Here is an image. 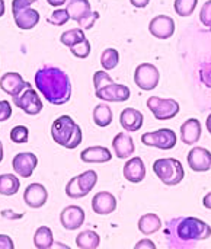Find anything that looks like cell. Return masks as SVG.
<instances>
[{
    "mask_svg": "<svg viewBox=\"0 0 211 249\" xmlns=\"http://www.w3.org/2000/svg\"><path fill=\"white\" fill-rule=\"evenodd\" d=\"M130 3L137 9H144L150 3V0H130Z\"/></svg>",
    "mask_w": 211,
    "mask_h": 249,
    "instance_id": "ee69618b",
    "label": "cell"
},
{
    "mask_svg": "<svg viewBox=\"0 0 211 249\" xmlns=\"http://www.w3.org/2000/svg\"><path fill=\"white\" fill-rule=\"evenodd\" d=\"M143 121H144V115L139 109H134V108H125L120 114L121 127L128 133L139 131L143 127Z\"/></svg>",
    "mask_w": 211,
    "mask_h": 249,
    "instance_id": "d6986e66",
    "label": "cell"
},
{
    "mask_svg": "<svg viewBox=\"0 0 211 249\" xmlns=\"http://www.w3.org/2000/svg\"><path fill=\"white\" fill-rule=\"evenodd\" d=\"M137 228L144 236H150V235L158 233L162 229V220H160V217L158 214L147 213V214H144V216H141L139 219Z\"/></svg>",
    "mask_w": 211,
    "mask_h": 249,
    "instance_id": "603a6c76",
    "label": "cell"
},
{
    "mask_svg": "<svg viewBox=\"0 0 211 249\" xmlns=\"http://www.w3.org/2000/svg\"><path fill=\"white\" fill-rule=\"evenodd\" d=\"M160 80L158 67L152 63H141L134 70V82L141 90H153Z\"/></svg>",
    "mask_w": 211,
    "mask_h": 249,
    "instance_id": "52a82bcc",
    "label": "cell"
},
{
    "mask_svg": "<svg viewBox=\"0 0 211 249\" xmlns=\"http://www.w3.org/2000/svg\"><path fill=\"white\" fill-rule=\"evenodd\" d=\"M34 245L38 249H50L54 245L53 231L48 226H39L34 235Z\"/></svg>",
    "mask_w": 211,
    "mask_h": 249,
    "instance_id": "484cf974",
    "label": "cell"
},
{
    "mask_svg": "<svg viewBox=\"0 0 211 249\" xmlns=\"http://www.w3.org/2000/svg\"><path fill=\"white\" fill-rule=\"evenodd\" d=\"M112 82H114L112 77H111L105 70H99V71H96V73L93 74L95 90H98V89H101V88H104V86H106V85H109V83H112Z\"/></svg>",
    "mask_w": 211,
    "mask_h": 249,
    "instance_id": "d590c367",
    "label": "cell"
},
{
    "mask_svg": "<svg viewBox=\"0 0 211 249\" xmlns=\"http://www.w3.org/2000/svg\"><path fill=\"white\" fill-rule=\"evenodd\" d=\"M153 172L165 185H169V187L181 184L185 177L182 163L175 158L158 159L153 163Z\"/></svg>",
    "mask_w": 211,
    "mask_h": 249,
    "instance_id": "277c9868",
    "label": "cell"
},
{
    "mask_svg": "<svg viewBox=\"0 0 211 249\" xmlns=\"http://www.w3.org/2000/svg\"><path fill=\"white\" fill-rule=\"evenodd\" d=\"M166 238L169 248H194L197 242L211 236V228L197 217H178L166 225Z\"/></svg>",
    "mask_w": 211,
    "mask_h": 249,
    "instance_id": "6da1fadb",
    "label": "cell"
},
{
    "mask_svg": "<svg viewBox=\"0 0 211 249\" xmlns=\"http://www.w3.org/2000/svg\"><path fill=\"white\" fill-rule=\"evenodd\" d=\"M96 98L105 101V102H125L130 99V89L125 85L121 83H109L98 90H95Z\"/></svg>",
    "mask_w": 211,
    "mask_h": 249,
    "instance_id": "8fae6325",
    "label": "cell"
},
{
    "mask_svg": "<svg viewBox=\"0 0 211 249\" xmlns=\"http://www.w3.org/2000/svg\"><path fill=\"white\" fill-rule=\"evenodd\" d=\"M29 83H26L23 80V77L19 74V73H15V71H9V73H4L1 77H0V89L7 93L9 96L15 98L18 95H20L23 92V89L28 86Z\"/></svg>",
    "mask_w": 211,
    "mask_h": 249,
    "instance_id": "5bb4252c",
    "label": "cell"
},
{
    "mask_svg": "<svg viewBox=\"0 0 211 249\" xmlns=\"http://www.w3.org/2000/svg\"><path fill=\"white\" fill-rule=\"evenodd\" d=\"M200 77H201V82L207 86L211 88V63H207L201 67L200 70Z\"/></svg>",
    "mask_w": 211,
    "mask_h": 249,
    "instance_id": "ab89813d",
    "label": "cell"
},
{
    "mask_svg": "<svg viewBox=\"0 0 211 249\" xmlns=\"http://www.w3.org/2000/svg\"><path fill=\"white\" fill-rule=\"evenodd\" d=\"M85 222V212L79 206H67L60 213V223L66 231H76Z\"/></svg>",
    "mask_w": 211,
    "mask_h": 249,
    "instance_id": "7c38bea8",
    "label": "cell"
},
{
    "mask_svg": "<svg viewBox=\"0 0 211 249\" xmlns=\"http://www.w3.org/2000/svg\"><path fill=\"white\" fill-rule=\"evenodd\" d=\"M10 140L15 144H25L29 140V130L25 125H16L10 130Z\"/></svg>",
    "mask_w": 211,
    "mask_h": 249,
    "instance_id": "836d02e7",
    "label": "cell"
},
{
    "mask_svg": "<svg viewBox=\"0 0 211 249\" xmlns=\"http://www.w3.org/2000/svg\"><path fill=\"white\" fill-rule=\"evenodd\" d=\"M181 139L184 144H197L201 139V123L197 118H190L181 125Z\"/></svg>",
    "mask_w": 211,
    "mask_h": 249,
    "instance_id": "44dd1931",
    "label": "cell"
},
{
    "mask_svg": "<svg viewBox=\"0 0 211 249\" xmlns=\"http://www.w3.org/2000/svg\"><path fill=\"white\" fill-rule=\"evenodd\" d=\"M36 0H13L12 1V13L18 12V10H22L25 7H32V4Z\"/></svg>",
    "mask_w": 211,
    "mask_h": 249,
    "instance_id": "60d3db41",
    "label": "cell"
},
{
    "mask_svg": "<svg viewBox=\"0 0 211 249\" xmlns=\"http://www.w3.org/2000/svg\"><path fill=\"white\" fill-rule=\"evenodd\" d=\"M206 125H207V130H209V133L211 134V114L207 117V121H206Z\"/></svg>",
    "mask_w": 211,
    "mask_h": 249,
    "instance_id": "c3c4849f",
    "label": "cell"
},
{
    "mask_svg": "<svg viewBox=\"0 0 211 249\" xmlns=\"http://www.w3.org/2000/svg\"><path fill=\"white\" fill-rule=\"evenodd\" d=\"M93 123L98 127H108L112 123V109L106 104H98L93 109Z\"/></svg>",
    "mask_w": 211,
    "mask_h": 249,
    "instance_id": "f1b7e54d",
    "label": "cell"
},
{
    "mask_svg": "<svg viewBox=\"0 0 211 249\" xmlns=\"http://www.w3.org/2000/svg\"><path fill=\"white\" fill-rule=\"evenodd\" d=\"M35 86L53 105H64L71 98L70 77L55 66H42L35 73Z\"/></svg>",
    "mask_w": 211,
    "mask_h": 249,
    "instance_id": "7a4b0ae2",
    "label": "cell"
},
{
    "mask_svg": "<svg viewBox=\"0 0 211 249\" xmlns=\"http://www.w3.org/2000/svg\"><path fill=\"white\" fill-rule=\"evenodd\" d=\"M197 4H198V0H175L174 9L179 16L187 18L194 13V10L197 9Z\"/></svg>",
    "mask_w": 211,
    "mask_h": 249,
    "instance_id": "1f68e13d",
    "label": "cell"
},
{
    "mask_svg": "<svg viewBox=\"0 0 211 249\" xmlns=\"http://www.w3.org/2000/svg\"><path fill=\"white\" fill-rule=\"evenodd\" d=\"M12 15H13V20H15L16 26L22 31H28V29L35 28L41 19L39 12L35 10L34 7H25V9L18 10Z\"/></svg>",
    "mask_w": 211,
    "mask_h": 249,
    "instance_id": "e0dca14e",
    "label": "cell"
},
{
    "mask_svg": "<svg viewBox=\"0 0 211 249\" xmlns=\"http://www.w3.org/2000/svg\"><path fill=\"white\" fill-rule=\"evenodd\" d=\"M92 210L99 216H108L117 210V198L109 191H99L93 196Z\"/></svg>",
    "mask_w": 211,
    "mask_h": 249,
    "instance_id": "9a60e30c",
    "label": "cell"
},
{
    "mask_svg": "<svg viewBox=\"0 0 211 249\" xmlns=\"http://www.w3.org/2000/svg\"><path fill=\"white\" fill-rule=\"evenodd\" d=\"M86 38L85 31L82 28H73V29H67L60 35V42L66 47H73L74 44L83 41Z\"/></svg>",
    "mask_w": 211,
    "mask_h": 249,
    "instance_id": "f546056e",
    "label": "cell"
},
{
    "mask_svg": "<svg viewBox=\"0 0 211 249\" xmlns=\"http://www.w3.org/2000/svg\"><path fill=\"white\" fill-rule=\"evenodd\" d=\"M149 32L158 39H169L175 34V20L168 15H158L150 20Z\"/></svg>",
    "mask_w": 211,
    "mask_h": 249,
    "instance_id": "9c48e42d",
    "label": "cell"
},
{
    "mask_svg": "<svg viewBox=\"0 0 211 249\" xmlns=\"http://www.w3.org/2000/svg\"><path fill=\"white\" fill-rule=\"evenodd\" d=\"M99 19V12L98 10H90L83 19H80L77 23H79V28H82L83 31L85 29H90L93 28V25L96 23V20Z\"/></svg>",
    "mask_w": 211,
    "mask_h": 249,
    "instance_id": "8d00e7d4",
    "label": "cell"
},
{
    "mask_svg": "<svg viewBox=\"0 0 211 249\" xmlns=\"http://www.w3.org/2000/svg\"><path fill=\"white\" fill-rule=\"evenodd\" d=\"M76 182H77V187L82 193V197H86L93 188L95 185L98 184V174L95 171H85L82 172L80 175L76 177Z\"/></svg>",
    "mask_w": 211,
    "mask_h": 249,
    "instance_id": "d4e9b609",
    "label": "cell"
},
{
    "mask_svg": "<svg viewBox=\"0 0 211 249\" xmlns=\"http://www.w3.org/2000/svg\"><path fill=\"white\" fill-rule=\"evenodd\" d=\"M203 204H204V207L206 209H209L211 210V191L204 197V200H203Z\"/></svg>",
    "mask_w": 211,
    "mask_h": 249,
    "instance_id": "bcb514c9",
    "label": "cell"
},
{
    "mask_svg": "<svg viewBox=\"0 0 211 249\" xmlns=\"http://www.w3.org/2000/svg\"><path fill=\"white\" fill-rule=\"evenodd\" d=\"M136 249H156V245H155V242H152L150 239H143V241H140V242H137L136 244Z\"/></svg>",
    "mask_w": 211,
    "mask_h": 249,
    "instance_id": "7bdbcfd3",
    "label": "cell"
},
{
    "mask_svg": "<svg viewBox=\"0 0 211 249\" xmlns=\"http://www.w3.org/2000/svg\"><path fill=\"white\" fill-rule=\"evenodd\" d=\"M112 149L120 159H128L133 156L136 147H134V140L128 133H118L114 140H112Z\"/></svg>",
    "mask_w": 211,
    "mask_h": 249,
    "instance_id": "ffe728a7",
    "label": "cell"
},
{
    "mask_svg": "<svg viewBox=\"0 0 211 249\" xmlns=\"http://www.w3.org/2000/svg\"><path fill=\"white\" fill-rule=\"evenodd\" d=\"M70 51L77 58H88L90 55V42L85 38L83 41H80V42L74 44L73 47H70Z\"/></svg>",
    "mask_w": 211,
    "mask_h": 249,
    "instance_id": "e575fe53",
    "label": "cell"
},
{
    "mask_svg": "<svg viewBox=\"0 0 211 249\" xmlns=\"http://www.w3.org/2000/svg\"><path fill=\"white\" fill-rule=\"evenodd\" d=\"M3 160V143L0 142V162Z\"/></svg>",
    "mask_w": 211,
    "mask_h": 249,
    "instance_id": "681fc988",
    "label": "cell"
},
{
    "mask_svg": "<svg viewBox=\"0 0 211 249\" xmlns=\"http://www.w3.org/2000/svg\"><path fill=\"white\" fill-rule=\"evenodd\" d=\"M66 9H67L69 18L74 22H79L92 10L89 0H69L66 4Z\"/></svg>",
    "mask_w": 211,
    "mask_h": 249,
    "instance_id": "cb8c5ba5",
    "label": "cell"
},
{
    "mask_svg": "<svg viewBox=\"0 0 211 249\" xmlns=\"http://www.w3.org/2000/svg\"><path fill=\"white\" fill-rule=\"evenodd\" d=\"M188 166L194 172H207L211 168V152L204 147H194L188 153Z\"/></svg>",
    "mask_w": 211,
    "mask_h": 249,
    "instance_id": "2e32d148",
    "label": "cell"
},
{
    "mask_svg": "<svg viewBox=\"0 0 211 249\" xmlns=\"http://www.w3.org/2000/svg\"><path fill=\"white\" fill-rule=\"evenodd\" d=\"M12 117V105L9 101H0V123L7 121Z\"/></svg>",
    "mask_w": 211,
    "mask_h": 249,
    "instance_id": "f35d334b",
    "label": "cell"
},
{
    "mask_svg": "<svg viewBox=\"0 0 211 249\" xmlns=\"http://www.w3.org/2000/svg\"><path fill=\"white\" fill-rule=\"evenodd\" d=\"M51 137L64 149H76L83 140V133L70 115H61L51 124Z\"/></svg>",
    "mask_w": 211,
    "mask_h": 249,
    "instance_id": "3957f363",
    "label": "cell"
},
{
    "mask_svg": "<svg viewBox=\"0 0 211 249\" xmlns=\"http://www.w3.org/2000/svg\"><path fill=\"white\" fill-rule=\"evenodd\" d=\"M200 20L203 22L204 26L211 28V0H207L200 12Z\"/></svg>",
    "mask_w": 211,
    "mask_h": 249,
    "instance_id": "74e56055",
    "label": "cell"
},
{
    "mask_svg": "<svg viewBox=\"0 0 211 249\" xmlns=\"http://www.w3.org/2000/svg\"><path fill=\"white\" fill-rule=\"evenodd\" d=\"M124 177L128 182L139 184L146 178V165L141 158L134 156L130 158L128 162L124 165Z\"/></svg>",
    "mask_w": 211,
    "mask_h": 249,
    "instance_id": "ac0fdd59",
    "label": "cell"
},
{
    "mask_svg": "<svg viewBox=\"0 0 211 249\" xmlns=\"http://www.w3.org/2000/svg\"><path fill=\"white\" fill-rule=\"evenodd\" d=\"M141 143L160 150H171L176 146V134L171 128H160L158 131H149L141 136Z\"/></svg>",
    "mask_w": 211,
    "mask_h": 249,
    "instance_id": "8992f818",
    "label": "cell"
},
{
    "mask_svg": "<svg viewBox=\"0 0 211 249\" xmlns=\"http://www.w3.org/2000/svg\"><path fill=\"white\" fill-rule=\"evenodd\" d=\"M36 166H38V158L35 153L31 152H20L12 159L13 171L22 178H29Z\"/></svg>",
    "mask_w": 211,
    "mask_h": 249,
    "instance_id": "30bf717a",
    "label": "cell"
},
{
    "mask_svg": "<svg viewBox=\"0 0 211 249\" xmlns=\"http://www.w3.org/2000/svg\"><path fill=\"white\" fill-rule=\"evenodd\" d=\"M6 12V4H4V0H0V18L4 15Z\"/></svg>",
    "mask_w": 211,
    "mask_h": 249,
    "instance_id": "7dc6e473",
    "label": "cell"
},
{
    "mask_svg": "<svg viewBox=\"0 0 211 249\" xmlns=\"http://www.w3.org/2000/svg\"><path fill=\"white\" fill-rule=\"evenodd\" d=\"M13 241L7 235H0V249H13Z\"/></svg>",
    "mask_w": 211,
    "mask_h": 249,
    "instance_id": "b9f144b4",
    "label": "cell"
},
{
    "mask_svg": "<svg viewBox=\"0 0 211 249\" xmlns=\"http://www.w3.org/2000/svg\"><path fill=\"white\" fill-rule=\"evenodd\" d=\"M70 20L69 18V13H67V9H61V7H57L48 18H47V22L50 25H54V26H63L66 25L67 22Z\"/></svg>",
    "mask_w": 211,
    "mask_h": 249,
    "instance_id": "d6a6232c",
    "label": "cell"
},
{
    "mask_svg": "<svg viewBox=\"0 0 211 249\" xmlns=\"http://www.w3.org/2000/svg\"><path fill=\"white\" fill-rule=\"evenodd\" d=\"M111 159H112L111 150L102 146L88 147L80 153V160L85 163H106Z\"/></svg>",
    "mask_w": 211,
    "mask_h": 249,
    "instance_id": "7402d4cb",
    "label": "cell"
},
{
    "mask_svg": "<svg viewBox=\"0 0 211 249\" xmlns=\"http://www.w3.org/2000/svg\"><path fill=\"white\" fill-rule=\"evenodd\" d=\"M20 188V181L13 174L0 175V194L1 196H15Z\"/></svg>",
    "mask_w": 211,
    "mask_h": 249,
    "instance_id": "83f0119b",
    "label": "cell"
},
{
    "mask_svg": "<svg viewBox=\"0 0 211 249\" xmlns=\"http://www.w3.org/2000/svg\"><path fill=\"white\" fill-rule=\"evenodd\" d=\"M101 244V238L96 232L88 229L76 236V245L80 249H96Z\"/></svg>",
    "mask_w": 211,
    "mask_h": 249,
    "instance_id": "4316f807",
    "label": "cell"
},
{
    "mask_svg": "<svg viewBox=\"0 0 211 249\" xmlns=\"http://www.w3.org/2000/svg\"><path fill=\"white\" fill-rule=\"evenodd\" d=\"M12 99H13V104L28 115H38L44 107L39 95L29 85L26 86V89H23V92L20 95H18Z\"/></svg>",
    "mask_w": 211,
    "mask_h": 249,
    "instance_id": "ba28073f",
    "label": "cell"
},
{
    "mask_svg": "<svg viewBox=\"0 0 211 249\" xmlns=\"http://www.w3.org/2000/svg\"><path fill=\"white\" fill-rule=\"evenodd\" d=\"M47 3L53 7H61L63 4L67 3V0H47Z\"/></svg>",
    "mask_w": 211,
    "mask_h": 249,
    "instance_id": "f6af8a7d",
    "label": "cell"
},
{
    "mask_svg": "<svg viewBox=\"0 0 211 249\" xmlns=\"http://www.w3.org/2000/svg\"><path fill=\"white\" fill-rule=\"evenodd\" d=\"M147 107L159 121H168L175 118L179 114V102L171 98H159V96H150L147 99Z\"/></svg>",
    "mask_w": 211,
    "mask_h": 249,
    "instance_id": "5b68a950",
    "label": "cell"
},
{
    "mask_svg": "<svg viewBox=\"0 0 211 249\" xmlns=\"http://www.w3.org/2000/svg\"><path fill=\"white\" fill-rule=\"evenodd\" d=\"M120 63V53L115 48H106L101 54V66L104 70H112Z\"/></svg>",
    "mask_w": 211,
    "mask_h": 249,
    "instance_id": "4dcf8cb0",
    "label": "cell"
},
{
    "mask_svg": "<svg viewBox=\"0 0 211 249\" xmlns=\"http://www.w3.org/2000/svg\"><path fill=\"white\" fill-rule=\"evenodd\" d=\"M48 200V191L42 184H31L25 188L23 201L31 209H41Z\"/></svg>",
    "mask_w": 211,
    "mask_h": 249,
    "instance_id": "4fadbf2b",
    "label": "cell"
}]
</instances>
